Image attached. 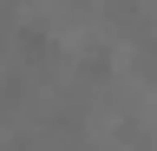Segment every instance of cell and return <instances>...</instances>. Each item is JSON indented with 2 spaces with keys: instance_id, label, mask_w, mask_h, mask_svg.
I'll list each match as a JSON object with an SVG mask.
<instances>
[{
  "instance_id": "2",
  "label": "cell",
  "mask_w": 157,
  "mask_h": 151,
  "mask_svg": "<svg viewBox=\"0 0 157 151\" xmlns=\"http://www.w3.org/2000/svg\"><path fill=\"white\" fill-rule=\"evenodd\" d=\"M0 99H7V92H0Z\"/></svg>"
},
{
  "instance_id": "1",
  "label": "cell",
  "mask_w": 157,
  "mask_h": 151,
  "mask_svg": "<svg viewBox=\"0 0 157 151\" xmlns=\"http://www.w3.org/2000/svg\"><path fill=\"white\" fill-rule=\"evenodd\" d=\"M20 59L46 66V59H52V33H46V26H20Z\"/></svg>"
}]
</instances>
